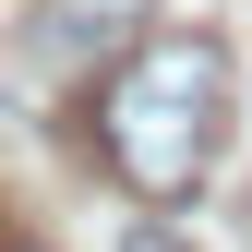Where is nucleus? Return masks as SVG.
I'll list each match as a JSON object with an SVG mask.
<instances>
[{
    "mask_svg": "<svg viewBox=\"0 0 252 252\" xmlns=\"http://www.w3.org/2000/svg\"><path fill=\"white\" fill-rule=\"evenodd\" d=\"M156 0H36V60H120Z\"/></svg>",
    "mask_w": 252,
    "mask_h": 252,
    "instance_id": "2",
    "label": "nucleus"
},
{
    "mask_svg": "<svg viewBox=\"0 0 252 252\" xmlns=\"http://www.w3.org/2000/svg\"><path fill=\"white\" fill-rule=\"evenodd\" d=\"M0 252H48V240H36V228H12V204H0Z\"/></svg>",
    "mask_w": 252,
    "mask_h": 252,
    "instance_id": "3",
    "label": "nucleus"
},
{
    "mask_svg": "<svg viewBox=\"0 0 252 252\" xmlns=\"http://www.w3.org/2000/svg\"><path fill=\"white\" fill-rule=\"evenodd\" d=\"M84 144L132 204H192L216 144H228V48L204 24H168V36H132L84 96Z\"/></svg>",
    "mask_w": 252,
    "mask_h": 252,
    "instance_id": "1",
    "label": "nucleus"
}]
</instances>
